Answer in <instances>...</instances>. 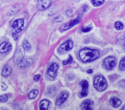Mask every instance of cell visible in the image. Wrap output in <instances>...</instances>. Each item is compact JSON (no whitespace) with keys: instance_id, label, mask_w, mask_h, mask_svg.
I'll use <instances>...</instances> for the list:
<instances>
[{"instance_id":"obj_14","label":"cell","mask_w":125,"mask_h":110,"mask_svg":"<svg viewBox=\"0 0 125 110\" xmlns=\"http://www.w3.org/2000/svg\"><path fill=\"white\" fill-rule=\"evenodd\" d=\"M11 73H12V68L11 67V66L8 64L4 65L3 67L2 73H1L2 76L4 77H7L9 76L11 74Z\"/></svg>"},{"instance_id":"obj_18","label":"cell","mask_w":125,"mask_h":110,"mask_svg":"<svg viewBox=\"0 0 125 110\" xmlns=\"http://www.w3.org/2000/svg\"><path fill=\"white\" fill-rule=\"evenodd\" d=\"M39 94V91L36 89L31 90L28 94V97L29 99H34Z\"/></svg>"},{"instance_id":"obj_26","label":"cell","mask_w":125,"mask_h":110,"mask_svg":"<svg viewBox=\"0 0 125 110\" xmlns=\"http://www.w3.org/2000/svg\"><path fill=\"white\" fill-rule=\"evenodd\" d=\"M63 20V18L62 16H58L54 18V21L56 22H61Z\"/></svg>"},{"instance_id":"obj_21","label":"cell","mask_w":125,"mask_h":110,"mask_svg":"<svg viewBox=\"0 0 125 110\" xmlns=\"http://www.w3.org/2000/svg\"><path fill=\"white\" fill-rule=\"evenodd\" d=\"M119 69L121 70L125 69V57H124L120 61L119 64Z\"/></svg>"},{"instance_id":"obj_2","label":"cell","mask_w":125,"mask_h":110,"mask_svg":"<svg viewBox=\"0 0 125 110\" xmlns=\"http://www.w3.org/2000/svg\"><path fill=\"white\" fill-rule=\"evenodd\" d=\"M94 86L96 89L100 92L105 90L107 86L105 79L102 76L96 77L94 80Z\"/></svg>"},{"instance_id":"obj_1","label":"cell","mask_w":125,"mask_h":110,"mask_svg":"<svg viewBox=\"0 0 125 110\" xmlns=\"http://www.w3.org/2000/svg\"><path fill=\"white\" fill-rule=\"evenodd\" d=\"M100 55L98 50L85 47L79 52V57L81 61L83 63L91 62L97 59Z\"/></svg>"},{"instance_id":"obj_12","label":"cell","mask_w":125,"mask_h":110,"mask_svg":"<svg viewBox=\"0 0 125 110\" xmlns=\"http://www.w3.org/2000/svg\"><path fill=\"white\" fill-rule=\"evenodd\" d=\"M68 97V94L66 92H62L60 96L58 97V98L56 100V105L59 106L61 105L62 103H63L66 99Z\"/></svg>"},{"instance_id":"obj_8","label":"cell","mask_w":125,"mask_h":110,"mask_svg":"<svg viewBox=\"0 0 125 110\" xmlns=\"http://www.w3.org/2000/svg\"><path fill=\"white\" fill-rule=\"evenodd\" d=\"M59 68V65L55 63H51L48 67L47 70V73L49 76L52 78H55L57 75V72L58 71V69Z\"/></svg>"},{"instance_id":"obj_33","label":"cell","mask_w":125,"mask_h":110,"mask_svg":"<svg viewBox=\"0 0 125 110\" xmlns=\"http://www.w3.org/2000/svg\"></svg>"},{"instance_id":"obj_15","label":"cell","mask_w":125,"mask_h":110,"mask_svg":"<svg viewBox=\"0 0 125 110\" xmlns=\"http://www.w3.org/2000/svg\"><path fill=\"white\" fill-rule=\"evenodd\" d=\"M109 102L112 107L114 108H117L121 105L122 101L120 99L115 97H112L110 99Z\"/></svg>"},{"instance_id":"obj_25","label":"cell","mask_w":125,"mask_h":110,"mask_svg":"<svg viewBox=\"0 0 125 110\" xmlns=\"http://www.w3.org/2000/svg\"><path fill=\"white\" fill-rule=\"evenodd\" d=\"M92 29V27H82L81 29V31L83 32H88L89 31Z\"/></svg>"},{"instance_id":"obj_10","label":"cell","mask_w":125,"mask_h":110,"mask_svg":"<svg viewBox=\"0 0 125 110\" xmlns=\"http://www.w3.org/2000/svg\"><path fill=\"white\" fill-rule=\"evenodd\" d=\"M80 84L82 86V90L81 92L80 93L79 96L81 97L86 96L88 94V82L85 80H83L80 82Z\"/></svg>"},{"instance_id":"obj_6","label":"cell","mask_w":125,"mask_h":110,"mask_svg":"<svg viewBox=\"0 0 125 110\" xmlns=\"http://www.w3.org/2000/svg\"><path fill=\"white\" fill-rule=\"evenodd\" d=\"M80 19H81V17H80L79 16H78L75 19L70 21L69 22L62 24L60 28V31H64L70 29L71 28L73 27L74 25L79 23V22L80 21Z\"/></svg>"},{"instance_id":"obj_29","label":"cell","mask_w":125,"mask_h":110,"mask_svg":"<svg viewBox=\"0 0 125 110\" xmlns=\"http://www.w3.org/2000/svg\"><path fill=\"white\" fill-rule=\"evenodd\" d=\"M72 13V11L71 10H67L66 12V14L67 16H71Z\"/></svg>"},{"instance_id":"obj_27","label":"cell","mask_w":125,"mask_h":110,"mask_svg":"<svg viewBox=\"0 0 125 110\" xmlns=\"http://www.w3.org/2000/svg\"><path fill=\"white\" fill-rule=\"evenodd\" d=\"M40 78V75L38 74V75H35L34 76V81L37 82L39 80Z\"/></svg>"},{"instance_id":"obj_11","label":"cell","mask_w":125,"mask_h":110,"mask_svg":"<svg viewBox=\"0 0 125 110\" xmlns=\"http://www.w3.org/2000/svg\"><path fill=\"white\" fill-rule=\"evenodd\" d=\"M51 3V0H39L37 3V7L40 10L45 9L50 5Z\"/></svg>"},{"instance_id":"obj_20","label":"cell","mask_w":125,"mask_h":110,"mask_svg":"<svg viewBox=\"0 0 125 110\" xmlns=\"http://www.w3.org/2000/svg\"><path fill=\"white\" fill-rule=\"evenodd\" d=\"M92 3L95 6L101 5L104 2V0H91Z\"/></svg>"},{"instance_id":"obj_24","label":"cell","mask_w":125,"mask_h":110,"mask_svg":"<svg viewBox=\"0 0 125 110\" xmlns=\"http://www.w3.org/2000/svg\"><path fill=\"white\" fill-rule=\"evenodd\" d=\"M72 60H73V59H72V57H71V55H69V57L68 58V59L66 61H64L62 62V64L64 65H67V64H70L72 62Z\"/></svg>"},{"instance_id":"obj_3","label":"cell","mask_w":125,"mask_h":110,"mask_svg":"<svg viewBox=\"0 0 125 110\" xmlns=\"http://www.w3.org/2000/svg\"><path fill=\"white\" fill-rule=\"evenodd\" d=\"M116 64V59L112 56L105 58L103 61V65L106 70H112Z\"/></svg>"},{"instance_id":"obj_5","label":"cell","mask_w":125,"mask_h":110,"mask_svg":"<svg viewBox=\"0 0 125 110\" xmlns=\"http://www.w3.org/2000/svg\"><path fill=\"white\" fill-rule=\"evenodd\" d=\"M25 49L22 46H19L17 47L14 57L15 62L18 63L23 59L24 56Z\"/></svg>"},{"instance_id":"obj_9","label":"cell","mask_w":125,"mask_h":110,"mask_svg":"<svg viewBox=\"0 0 125 110\" xmlns=\"http://www.w3.org/2000/svg\"><path fill=\"white\" fill-rule=\"evenodd\" d=\"M34 61L31 58L24 59L21 60L17 63L18 66L20 68H25L31 66L33 63Z\"/></svg>"},{"instance_id":"obj_17","label":"cell","mask_w":125,"mask_h":110,"mask_svg":"<svg viewBox=\"0 0 125 110\" xmlns=\"http://www.w3.org/2000/svg\"><path fill=\"white\" fill-rule=\"evenodd\" d=\"M49 106V101L47 100H42L39 104L40 109L41 110H47Z\"/></svg>"},{"instance_id":"obj_13","label":"cell","mask_w":125,"mask_h":110,"mask_svg":"<svg viewBox=\"0 0 125 110\" xmlns=\"http://www.w3.org/2000/svg\"><path fill=\"white\" fill-rule=\"evenodd\" d=\"M11 48V45L10 43L3 42L0 45V52L1 53H5Z\"/></svg>"},{"instance_id":"obj_32","label":"cell","mask_w":125,"mask_h":110,"mask_svg":"<svg viewBox=\"0 0 125 110\" xmlns=\"http://www.w3.org/2000/svg\"><path fill=\"white\" fill-rule=\"evenodd\" d=\"M122 110H125V106L123 107V108L122 109Z\"/></svg>"},{"instance_id":"obj_4","label":"cell","mask_w":125,"mask_h":110,"mask_svg":"<svg viewBox=\"0 0 125 110\" xmlns=\"http://www.w3.org/2000/svg\"><path fill=\"white\" fill-rule=\"evenodd\" d=\"M13 33H17L21 32L24 28V20L19 19L15 20L12 25Z\"/></svg>"},{"instance_id":"obj_34","label":"cell","mask_w":125,"mask_h":110,"mask_svg":"<svg viewBox=\"0 0 125 110\" xmlns=\"http://www.w3.org/2000/svg\"></svg>"},{"instance_id":"obj_30","label":"cell","mask_w":125,"mask_h":110,"mask_svg":"<svg viewBox=\"0 0 125 110\" xmlns=\"http://www.w3.org/2000/svg\"><path fill=\"white\" fill-rule=\"evenodd\" d=\"M13 37L14 40H17L18 38V35L17 33H13Z\"/></svg>"},{"instance_id":"obj_19","label":"cell","mask_w":125,"mask_h":110,"mask_svg":"<svg viewBox=\"0 0 125 110\" xmlns=\"http://www.w3.org/2000/svg\"><path fill=\"white\" fill-rule=\"evenodd\" d=\"M23 47H24V48L25 49V50H29L31 48V45L30 44V43L28 42V41L26 40H25L23 42Z\"/></svg>"},{"instance_id":"obj_23","label":"cell","mask_w":125,"mask_h":110,"mask_svg":"<svg viewBox=\"0 0 125 110\" xmlns=\"http://www.w3.org/2000/svg\"><path fill=\"white\" fill-rule=\"evenodd\" d=\"M8 96L6 94H3L0 95V102H5L8 100Z\"/></svg>"},{"instance_id":"obj_28","label":"cell","mask_w":125,"mask_h":110,"mask_svg":"<svg viewBox=\"0 0 125 110\" xmlns=\"http://www.w3.org/2000/svg\"><path fill=\"white\" fill-rule=\"evenodd\" d=\"M121 44L122 46L125 48V36H124L121 40Z\"/></svg>"},{"instance_id":"obj_7","label":"cell","mask_w":125,"mask_h":110,"mask_svg":"<svg viewBox=\"0 0 125 110\" xmlns=\"http://www.w3.org/2000/svg\"><path fill=\"white\" fill-rule=\"evenodd\" d=\"M73 47V42L71 40H68L59 47L58 51L60 53H63L71 50Z\"/></svg>"},{"instance_id":"obj_31","label":"cell","mask_w":125,"mask_h":110,"mask_svg":"<svg viewBox=\"0 0 125 110\" xmlns=\"http://www.w3.org/2000/svg\"><path fill=\"white\" fill-rule=\"evenodd\" d=\"M92 72V70L91 69H89L88 70H87V73H89V74H90Z\"/></svg>"},{"instance_id":"obj_22","label":"cell","mask_w":125,"mask_h":110,"mask_svg":"<svg viewBox=\"0 0 125 110\" xmlns=\"http://www.w3.org/2000/svg\"><path fill=\"white\" fill-rule=\"evenodd\" d=\"M115 27L116 28V29L118 30H120L123 29L124 25L123 23L120 21H117L115 23Z\"/></svg>"},{"instance_id":"obj_16","label":"cell","mask_w":125,"mask_h":110,"mask_svg":"<svg viewBox=\"0 0 125 110\" xmlns=\"http://www.w3.org/2000/svg\"><path fill=\"white\" fill-rule=\"evenodd\" d=\"M90 105H91V101L88 99H86L81 103V107L82 110H91V108L90 107Z\"/></svg>"}]
</instances>
